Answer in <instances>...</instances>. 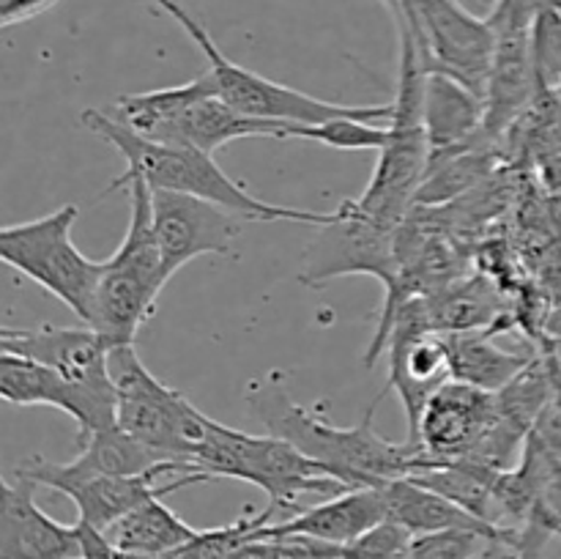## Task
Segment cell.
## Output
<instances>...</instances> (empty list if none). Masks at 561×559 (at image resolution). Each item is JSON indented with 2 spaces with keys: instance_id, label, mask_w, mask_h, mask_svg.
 <instances>
[{
  "instance_id": "obj_1",
  "label": "cell",
  "mask_w": 561,
  "mask_h": 559,
  "mask_svg": "<svg viewBox=\"0 0 561 559\" xmlns=\"http://www.w3.org/2000/svg\"><path fill=\"white\" fill-rule=\"evenodd\" d=\"M381 398L383 392L378 395V400ZM378 400L367 409L365 420L351 427H340L323 417L321 409L312 411L296 403L279 370L255 378L247 387L252 417L263 422L266 433L285 438L307 458L327 466L345 488L383 486L398 477H409L420 455L416 444H394L373 431V411Z\"/></svg>"
},
{
  "instance_id": "obj_2",
  "label": "cell",
  "mask_w": 561,
  "mask_h": 559,
  "mask_svg": "<svg viewBox=\"0 0 561 559\" xmlns=\"http://www.w3.org/2000/svg\"><path fill=\"white\" fill-rule=\"evenodd\" d=\"M80 121L91 135L113 146L126 162V170L104 190V195L126 190L131 179H140L151 190L184 192V195L211 201L217 206L228 208V212L239 214L241 219H250V223L327 225L334 219V212H305V208H288L261 201L247 186L230 179L214 162V153H206L192 146H170V142L146 140L137 132L118 124L107 110H82Z\"/></svg>"
},
{
  "instance_id": "obj_3",
  "label": "cell",
  "mask_w": 561,
  "mask_h": 559,
  "mask_svg": "<svg viewBox=\"0 0 561 559\" xmlns=\"http://www.w3.org/2000/svg\"><path fill=\"white\" fill-rule=\"evenodd\" d=\"M398 27V93L387 124V142L378 151V164L367 190L356 197V208L383 225L405 223L416 203L422 181L431 168V140L425 126V80L420 47L403 16L392 14Z\"/></svg>"
},
{
  "instance_id": "obj_4",
  "label": "cell",
  "mask_w": 561,
  "mask_h": 559,
  "mask_svg": "<svg viewBox=\"0 0 561 559\" xmlns=\"http://www.w3.org/2000/svg\"><path fill=\"white\" fill-rule=\"evenodd\" d=\"M126 190L131 201L129 228L118 250L104 258L93 318L88 323L107 340L110 349L135 343V334L153 316L159 294L168 285L162 250L153 228L151 186L140 179H131Z\"/></svg>"
},
{
  "instance_id": "obj_5",
  "label": "cell",
  "mask_w": 561,
  "mask_h": 559,
  "mask_svg": "<svg viewBox=\"0 0 561 559\" xmlns=\"http://www.w3.org/2000/svg\"><path fill=\"white\" fill-rule=\"evenodd\" d=\"M195 471L206 475L208 480L228 477L261 488L266 491L268 510L274 515L279 510L299 513L301 497H334L345 491L343 482L327 466L307 458L285 438L272 433L255 436L222 422H214L208 442L195 460Z\"/></svg>"
},
{
  "instance_id": "obj_6",
  "label": "cell",
  "mask_w": 561,
  "mask_h": 559,
  "mask_svg": "<svg viewBox=\"0 0 561 559\" xmlns=\"http://www.w3.org/2000/svg\"><path fill=\"white\" fill-rule=\"evenodd\" d=\"M110 370L115 381V422L140 438L142 444L179 460L186 471H195V460L208 442L214 422L179 389L159 381L137 354L135 343L115 345L110 351ZM201 475V471H197ZM206 477V475H203Z\"/></svg>"
},
{
  "instance_id": "obj_7",
  "label": "cell",
  "mask_w": 561,
  "mask_h": 559,
  "mask_svg": "<svg viewBox=\"0 0 561 559\" xmlns=\"http://www.w3.org/2000/svg\"><path fill=\"white\" fill-rule=\"evenodd\" d=\"M77 217L80 206L66 203L44 217L5 225L0 230V258L69 307L82 323H91L104 261H93L75 244L71 228Z\"/></svg>"
},
{
  "instance_id": "obj_8",
  "label": "cell",
  "mask_w": 561,
  "mask_h": 559,
  "mask_svg": "<svg viewBox=\"0 0 561 559\" xmlns=\"http://www.w3.org/2000/svg\"><path fill=\"white\" fill-rule=\"evenodd\" d=\"M170 16L186 31V36L203 49L208 60L219 96L233 104L239 113L261 121H277V124H323L329 118H365V121H389L392 104H337L327 99L310 96L305 91L274 82L257 71L239 66L230 60L222 49L214 44L211 33L175 0L164 5Z\"/></svg>"
},
{
  "instance_id": "obj_9",
  "label": "cell",
  "mask_w": 561,
  "mask_h": 559,
  "mask_svg": "<svg viewBox=\"0 0 561 559\" xmlns=\"http://www.w3.org/2000/svg\"><path fill=\"white\" fill-rule=\"evenodd\" d=\"M14 475L69 497L77 507V521L99 532H107L110 526L118 524L126 513H131L137 504L148 502L151 497H168L179 488L208 480L197 471H186V466L179 460H164L140 475H107V471L91 469L77 458L47 460L38 455L22 460Z\"/></svg>"
},
{
  "instance_id": "obj_10",
  "label": "cell",
  "mask_w": 561,
  "mask_h": 559,
  "mask_svg": "<svg viewBox=\"0 0 561 559\" xmlns=\"http://www.w3.org/2000/svg\"><path fill=\"white\" fill-rule=\"evenodd\" d=\"M0 351L31 356L53 367L80 392L85 420L77 436L115 425V381L110 370V343L93 327H36L0 332Z\"/></svg>"
},
{
  "instance_id": "obj_11",
  "label": "cell",
  "mask_w": 561,
  "mask_h": 559,
  "mask_svg": "<svg viewBox=\"0 0 561 559\" xmlns=\"http://www.w3.org/2000/svg\"><path fill=\"white\" fill-rule=\"evenodd\" d=\"M383 5L409 22L427 71L453 77L485 99L496 53V31L488 16L471 14L460 0H400Z\"/></svg>"
},
{
  "instance_id": "obj_12",
  "label": "cell",
  "mask_w": 561,
  "mask_h": 559,
  "mask_svg": "<svg viewBox=\"0 0 561 559\" xmlns=\"http://www.w3.org/2000/svg\"><path fill=\"white\" fill-rule=\"evenodd\" d=\"M400 228L367 217L354 201H343L334 208L332 223L318 225L316 239L307 244L299 280L310 288H321L329 280L370 274L389 290L400 274Z\"/></svg>"
},
{
  "instance_id": "obj_13",
  "label": "cell",
  "mask_w": 561,
  "mask_h": 559,
  "mask_svg": "<svg viewBox=\"0 0 561 559\" xmlns=\"http://www.w3.org/2000/svg\"><path fill=\"white\" fill-rule=\"evenodd\" d=\"M389 384L383 395L392 389L398 392L400 403L405 411V425H409V436L405 442L416 444V427H420V417L431 395L436 392L442 384L453 378V367H449V345L447 338L422 323L420 312H416L414 301H403L400 310L394 312L392 329H389Z\"/></svg>"
},
{
  "instance_id": "obj_14",
  "label": "cell",
  "mask_w": 561,
  "mask_h": 559,
  "mask_svg": "<svg viewBox=\"0 0 561 559\" xmlns=\"http://www.w3.org/2000/svg\"><path fill=\"white\" fill-rule=\"evenodd\" d=\"M151 206L168 280L195 258L236 255L239 214L203 197L170 190H151Z\"/></svg>"
},
{
  "instance_id": "obj_15",
  "label": "cell",
  "mask_w": 561,
  "mask_h": 559,
  "mask_svg": "<svg viewBox=\"0 0 561 559\" xmlns=\"http://www.w3.org/2000/svg\"><path fill=\"white\" fill-rule=\"evenodd\" d=\"M496 420V392L449 378L422 409L416 447L433 460H477Z\"/></svg>"
},
{
  "instance_id": "obj_16",
  "label": "cell",
  "mask_w": 561,
  "mask_h": 559,
  "mask_svg": "<svg viewBox=\"0 0 561 559\" xmlns=\"http://www.w3.org/2000/svg\"><path fill=\"white\" fill-rule=\"evenodd\" d=\"M36 488L20 475L0 480V559H82L80 526L44 513Z\"/></svg>"
},
{
  "instance_id": "obj_17",
  "label": "cell",
  "mask_w": 561,
  "mask_h": 559,
  "mask_svg": "<svg viewBox=\"0 0 561 559\" xmlns=\"http://www.w3.org/2000/svg\"><path fill=\"white\" fill-rule=\"evenodd\" d=\"M389 518L387 497L381 486L345 488L327 502L301 507L279 524H266L255 532L257 537H312V540L332 543V546H351L356 537L370 532L381 521Z\"/></svg>"
},
{
  "instance_id": "obj_18",
  "label": "cell",
  "mask_w": 561,
  "mask_h": 559,
  "mask_svg": "<svg viewBox=\"0 0 561 559\" xmlns=\"http://www.w3.org/2000/svg\"><path fill=\"white\" fill-rule=\"evenodd\" d=\"M425 126L431 162L474 148L496 151L485 140V99L438 71H427L425 80Z\"/></svg>"
},
{
  "instance_id": "obj_19",
  "label": "cell",
  "mask_w": 561,
  "mask_h": 559,
  "mask_svg": "<svg viewBox=\"0 0 561 559\" xmlns=\"http://www.w3.org/2000/svg\"><path fill=\"white\" fill-rule=\"evenodd\" d=\"M383 497H387L389 518L403 524L411 535H431V532H449V529H466L480 532L485 537H510L518 546V529L510 526L488 524V521L477 518L466 507L455 504L453 499L442 497L433 488L420 486L411 477H398V480L383 482Z\"/></svg>"
},
{
  "instance_id": "obj_20",
  "label": "cell",
  "mask_w": 561,
  "mask_h": 559,
  "mask_svg": "<svg viewBox=\"0 0 561 559\" xmlns=\"http://www.w3.org/2000/svg\"><path fill=\"white\" fill-rule=\"evenodd\" d=\"M288 129L290 124L250 118V115L239 113L233 104L225 102L219 93H208V96H201L184 110V115L170 126L168 137L162 142L192 146L206 153H217L219 148L233 140H241V137L263 135L288 140Z\"/></svg>"
},
{
  "instance_id": "obj_21",
  "label": "cell",
  "mask_w": 561,
  "mask_h": 559,
  "mask_svg": "<svg viewBox=\"0 0 561 559\" xmlns=\"http://www.w3.org/2000/svg\"><path fill=\"white\" fill-rule=\"evenodd\" d=\"M208 93H219L211 71L184 82V85L157 88V91L146 93H126V96H118L110 104L107 113L118 124H124L126 129L146 137V140L162 142L168 137L170 126L184 115V110L201 96H208Z\"/></svg>"
},
{
  "instance_id": "obj_22",
  "label": "cell",
  "mask_w": 561,
  "mask_h": 559,
  "mask_svg": "<svg viewBox=\"0 0 561 559\" xmlns=\"http://www.w3.org/2000/svg\"><path fill=\"white\" fill-rule=\"evenodd\" d=\"M0 398L11 406H49L77 422L85 420V406L80 392L60 373L31 356L0 351Z\"/></svg>"
},
{
  "instance_id": "obj_23",
  "label": "cell",
  "mask_w": 561,
  "mask_h": 559,
  "mask_svg": "<svg viewBox=\"0 0 561 559\" xmlns=\"http://www.w3.org/2000/svg\"><path fill=\"white\" fill-rule=\"evenodd\" d=\"M496 329H469V332L444 334L449 345V367L453 378L471 387L499 392L507 387L535 356L507 351L496 343Z\"/></svg>"
},
{
  "instance_id": "obj_24",
  "label": "cell",
  "mask_w": 561,
  "mask_h": 559,
  "mask_svg": "<svg viewBox=\"0 0 561 559\" xmlns=\"http://www.w3.org/2000/svg\"><path fill=\"white\" fill-rule=\"evenodd\" d=\"M104 535L124 554H170L190 543L197 529L173 513L162 497H151L126 513L118 524L110 526Z\"/></svg>"
},
{
  "instance_id": "obj_25",
  "label": "cell",
  "mask_w": 561,
  "mask_h": 559,
  "mask_svg": "<svg viewBox=\"0 0 561 559\" xmlns=\"http://www.w3.org/2000/svg\"><path fill=\"white\" fill-rule=\"evenodd\" d=\"M77 442H80V453L75 458L91 469L107 471V475H140V471L170 460L153 447L142 444L140 438L126 433L118 422L88 433V436H77Z\"/></svg>"
},
{
  "instance_id": "obj_26",
  "label": "cell",
  "mask_w": 561,
  "mask_h": 559,
  "mask_svg": "<svg viewBox=\"0 0 561 559\" xmlns=\"http://www.w3.org/2000/svg\"><path fill=\"white\" fill-rule=\"evenodd\" d=\"M272 518L274 513L268 507L261 513H252L247 507V513H241V518H236L233 524L217 526V529H197V535L181 548L170 551L168 559H228L247 540H252L261 526L272 524Z\"/></svg>"
},
{
  "instance_id": "obj_27",
  "label": "cell",
  "mask_w": 561,
  "mask_h": 559,
  "mask_svg": "<svg viewBox=\"0 0 561 559\" xmlns=\"http://www.w3.org/2000/svg\"><path fill=\"white\" fill-rule=\"evenodd\" d=\"M288 140H312L337 151H381L387 126L365 118H329L323 124H290Z\"/></svg>"
},
{
  "instance_id": "obj_28",
  "label": "cell",
  "mask_w": 561,
  "mask_h": 559,
  "mask_svg": "<svg viewBox=\"0 0 561 559\" xmlns=\"http://www.w3.org/2000/svg\"><path fill=\"white\" fill-rule=\"evenodd\" d=\"M529 44L540 93L561 91V9H548L537 16Z\"/></svg>"
},
{
  "instance_id": "obj_29",
  "label": "cell",
  "mask_w": 561,
  "mask_h": 559,
  "mask_svg": "<svg viewBox=\"0 0 561 559\" xmlns=\"http://www.w3.org/2000/svg\"><path fill=\"white\" fill-rule=\"evenodd\" d=\"M411 540L414 535L403 524L387 518L345 546V559H405Z\"/></svg>"
},
{
  "instance_id": "obj_30",
  "label": "cell",
  "mask_w": 561,
  "mask_h": 559,
  "mask_svg": "<svg viewBox=\"0 0 561 559\" xmlns=\"http://www.w3.org/2000/svg\"><path fill=\"white\" fill-rule=\"evenodd\" d=\"M548 9H561V0H493L488 22L496 33H529Z\"/></svg>"
},
{
  "instance_id": "obj_31",
  "label": "cell",
  "mask_w": 561,
  "mask_h": 559,
  "mask_svg": "<svg viewBox=\"0 0 561 559\" xmlns=\"http://www.w3.org/2000/svg\"><path fill=\"white\" fill-rule=\"evenodd\" d=\"M58 0H0V25L11 27V25H20V22L33 20V16L44 14L47 9Z\"/></svg>"
},
{
  "instance_id": "obj_32",
  "label": "cell",
  "mask_w": 561,
  "mask_h": 559,
  "mask_svg": "<svg viewBox=\"0 0 561 559\" xmlns=\"http://www.w3.org/2000/svg\"><path fill=\"white\" fill-rule=\"evenodd\" d=\"M228 559H285V548L277 537H257V540H247Z\"/></svg>"
},
{
  "instance_id": "obj_33",
  "label": "cell",
  "mask_w": 561,
  "mask_h": 559,
  "mask_svg": "<svg viewBox=\"0 0 561 559\" xmlns=\"http://www.w3.org/2000/svg\"><path fill=\"white\" fill-rule=\"evenodd\" d=\"M480 559H529L510 537H493L480 551Z\"/></svg>"
},
{
  "instance_id": "obj_34",
  "label": "cell",
  "mask_w": 561,
  "mask_h": 559,
  "mask_svg": "<svg viewBox=\"0 0 561 559\" xmlns=\"http://www.w3.org/2000/svg\"><path fill=\"white\" fill-rule=\"evenodd\" d=\"M546 356H548V367H551V378H553V403L561 406V343L548 345Z\"/></svg>"
},
{
  "instance_id": "obj_35",
  "label": "cell",
  "mask_w": 561,
  "mask_h": 559,
  "mask_svg": "<svg viewBox=\"0 0 561 559\" xmlns=\"http://www.w3.org/2000/svg\"><path fill=\"white\" fill-rule=\"evenodd\" d=\"M383 3H400V0H383Z\"/></svg>"
}]
</instances>
